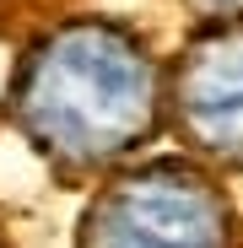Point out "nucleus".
Returning <instances> with one entry per match:
<instances>
[{
    "mask_svg": "<svg viewBox=\"0 0 243 248\" xmlns=\"http://www.w3.org/2000/svg\"><path fill=\"white\" fill-rule=\"evenodd\" d=\"M6 119L65 184L108 178L168 124V76L135 27L76 16L22 49Z\"/></svg>",
    "mask_w": 243,
    "mask_h": 248,
    "instance_id": "1",
    "label": "nucleus"
},
{
    "mask_svg": "<svg viewBox=\"0 0 243 248\" xmlns=\"http://www.w3.org/2000/svg\"><path fill=\"white\" fill-rule=\"evenodd\" d=\"M76 248H232V205L194 156L125 162L92 189Z\"/></svg>",
    "mask_w": 243,
    "mask_h": 248,
    "instance_id": "2",
    "label": "nucleus"
},
{
    "mask_svg": "<svg viewBox=\"0 0 243 248\" xmlns=\"http://www.w3.org/2000/svg\"><path fill=\"white\" fill-rule=\"evenodd\" d=\"M168 124L194 162L243 168V27L206 32L168 76Z\"/></svg>",
    "mask_w": 243,
    "mask_h": 248,
    "instance_id": "3",
    "label": "nucleus"
},
{
    "mask_svg": "<svg viewBox=\"0 0 243 248\" xmlns=\"http://www.w3.org/2000/svg\"><path fill=\"white\" fill-rule=\"evenodd\" d=\"M194 16H216V22H243V0H184Z\"/></svg>",
    "mask_w": 243,
    "mask_h": 248,
    "instance_id": "4",
    "label": "nucleus"
},
{
    "mask_svg": "<svg viewBox=\"0 0 243 248\" xmlns=\"http://www.w3.org/2000/svg\"><path fill=\"white\" fill-rule=\"evenodd\" d=\"M0 248H11V243H6V232H0Z\"/></svg>",
    "mask_w": 243,
    "mask_h": 248,
    "instance_id": "5",
    "label": "nucleus"
}]
</instances>
